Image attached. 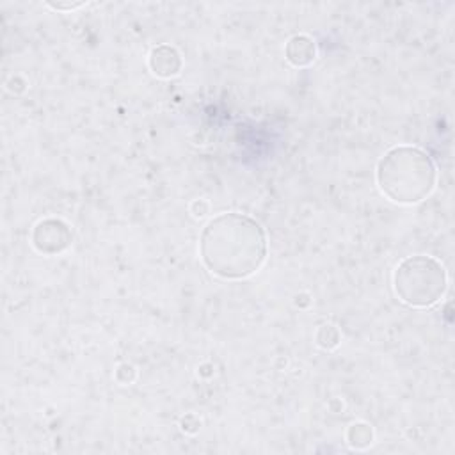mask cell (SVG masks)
<instances>
[{"label": "cell", "instance_id": "6da1fadb", "mask_svg": "<svg viewBox=\"0 0 455 455\" xmlns=\"http://www.w3.org/2000/svg\"><path fill=\"white\" fill-rule=\"evenodd\" d=\"M199 252L212 274L222 279H243L254 274L265 259V233L247 215L222 213L204 226Z\"/></svg>", "mask_w": 455, "mask_h": 455}, {"label": "cell", "instance_id": "7a4b0ae2", "mask_svg": "<svg viewBox=\"0 0 455 455\" xmlns=\"http://www.w3.org/2000/svg\"><path fill=\"white\" fill-rule=\"evenodd\" d=\"M380 192L400 204L423 201L435 185V167L427 153L412 146L389 149L377 165Z\"/></svg>", "mask_w": 455, "mask_h": 455}, {"label": "cell", "instance_id": "3957f363", "mask_svg": "<svg viewBox=\"0 0 455 455\" xmlns=\"http://www.w3.org/2000/svg\"><path fill=\"white\" fill-rule=\"evenodd\" d=\"M393 286L403 304L428 307L444 295L446 270L435 258L411 256L395 268Z\"/></svg>", "mask_w": 455, "mask_h": 455}, {"label": "cell", "instance_id": "277c9868", "mask_svg": "<svg viewBox=\"0 0 455 455\" xmlns=\"http://www.w3.org/2000/svg\"><path fill=\"white\" fill-rule=\"evenodd\" d=\"M69 243V231L59 220H44L36 226L34 245L41 252H59Z\"/></svg>", "mask_w": 455, "mask_h": 455}, {"label": "cell", "instance_id": "5b68a950", "mask_svg": "<svg viewBox=\"0 0 455 455\" xmlns=\"http://www.w3.org/2000/svg\"><path fill=\"white\" fill-rule=\"evenodd\" d=\"M149 66H151L153 73L158 76H172L180 71L181 60L174 48L162 44L158 48H153V52L149 55Z\"/></svg>", "mask_w": 455, "mask_h": 455}, {"label": "cell", "instance_id": "8992f818", "mask_svg": "<svg viewBox=\"0 0 455 455\" xmlns=\"http://www.w3.org/2000/svg\"><path fill=\"white\" fill-rule=\"evenodd\" d=\"M315 41H311L307 36H295L288 41L286 59L293 66H307L311 60H315Z\"/></svg>", "mask_w": 455, "mask_h": 455}]
</instances>
